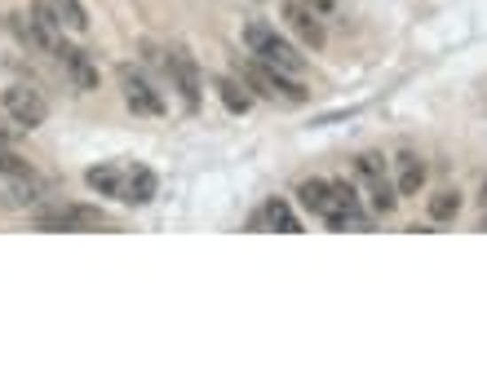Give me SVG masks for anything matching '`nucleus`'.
<instances>
[{
    "label": "nucleus",
    "instance_id": "nucleus-1",
    "mask_svg": "<svg viewBox=\"0 0 487 389\" xmlns=\"http://www.w3.org/2000/svg\"><path fill=\"white\" fill-rule=\"evenodd\" d=\"M235 71H240V80H244L257 97H271V102H284V106H302V102L310 97L297 80H288V71L266 66V62H257L253 53H248V58H235Z\"/></svg>",
    "mask_w": 487,
    "mask_h": 389
},
{
    "label": "nucleus",
    "instance_id": "nucleus-2",
    "mask_svg": "<svg viewBox=\"0 0 487 389\" xmlns=\"http://www.w3.org/2000/svg\"><path fill=\"white\" fill-rule=\"evenodd\" d=\"M244 44H248V53H253L257 62H266V66H279V71H288V75H302V71H306V58H302L271 22H248V27H244Z\"/></svg>",
    "mask_w": 487,
    "mask_h": 389
},
{
    "label": "nucleus",
    "instance_id": "nucleus-3",
    "mask_svg": "<svg viewBox=\"0 0 487 389\" xmlns=\"http://www.w3.org/2000/svg\"><path fill=\"white\" fill-rule=\"evenodd\" d=\"M0 106H4V115H9L18 128H40V124L49 120V102H44V93L31 89V84H9V89L0 93Z\"/></svg>",
    "mask_w": 487,
    "mask_h": 389
},
{
    "label": "nucleus",
    "instance_id": "nucleus-4",
    "mask_svg": "<svg viewBox=\"0 0 487 389\" xmlns=\"http://www.w3.org/2000/svg\"><path fill=\"white\" fill-rule=\"evenodd\" d=\"M169 80H173V89L182 93V106L195 115V111H200V89H204V75H200V62L191 58V49H186V44H173V49H169Z\"/></svg>",
    "mask_w": 487,
    "mask_h": 389
},
{
    "label": "nucleus",
    "instance_id": "nucleus-5",
    "mask_svg": "<svg viewBox=\"0 0 487 389\" xmlns=\"http://www.w3.org/2000/svg\"><path fill=\"white\" fill-rule=\"evenodd\" d=\"M102 226H106V213L89 204H62V208L35 213V230H102Z\"/></svg>",
    "mask_w": 487,
    "mask_h": 389
},
{
    "label": "nucleus",
    "instance_id": "nucleus-6",
    "mask_svg": "<svg viewBox=\"0 0 487 389\" xmlns=\"http://www.w3.org/2000/svg\"><path fill=\"white\" fill-rule=\"evenodd\" d=\"M115 75H120V93H124V102H129L133 115H164V97H160V89H155L137 66L124 62Z\"/></svg>",
    "mask_w": 487,
    "mask_h": 389
},
{
    "label": "nucleus",
    "instance_id": "nucleus-7",
    "mask_svg": "<svg viewBox=\"0 0 487 389\" xmlns=\"http://www.w3.org/2000/svg\"><path fill=\"white\" fill-rule=\"evenodd\" d=\"M53 58H58V66H62V75L80 89V93H93L98 89V62L80 49V44H67V40H58V49H53Z\"/></svg>",
    "mask_w": 487,
    "mask_h": 389
},
{
    "label": "nucleus",
    "instance_id": "nucleus-8",
    "mask_svg": "<svg viewBox=\"0 0 487 389\" xmlns=\"http://www.w3.org/2000/svg\"><path fill=\"white\" fill-rule=\"evenodd\" d=\"M279 13H284V22L293 27V35H297L306 49H324L328 31H324V22H319V9H310L306 0H284Z\"/></svg>",
    "mask_w": 487,
    "mask_h": 389
},
{
    "label": "nucleus",
    "instance_id": "nucleus-9",
    "mask_svg": "<svg viewBox=\"0 0 487 389\" xmlns=\"http://www.w3.org/2000/svg\"><path fill=\"white\" fill-rule=\"evenodd\" d=\"M395 191L399 195H421L426 191V159L421 155H412V151L395 155Z\"/></svg>",
    "mask_w": 487,
    "mask_h": 389
},
{
    "label": "nucleus",
    "instance_id": "nucleus-10",
    "mask_svg": "<svg viewBox=\"0 0 487 389\" xmlns=\"http://www.w3.org/2000/svg\"><path fill=\"white\" fill-rule=\"evenodd\" d=\"M155 191H160V177L151 173V168H129L124 173V195H120V204H129V208H142V204H151L155 199Z\"/></svg>",
    "mask_w": 487,
    "mask_h": 389
},
{
    "label": "nucleus",
    "instance_id": "nucleus-11",
    "mask_svg": "<svg viewBox=\"0 0 487 389\" xmlns=\"http://www.w3.org/2000/svg\"><path fill=\"white\" fill-rule=\"evenodd\" d=\"M297 204H302L306 213H315V217H328V213L337 208V199H333V182H324V177L302 182V186H297Z\"/></svg>",
    "mask_w": 487,
    "mask_h": 389
},
{
    "label": "nucleus",
    "instance_id": "nucleus-12",
    "mask_svg": "<svg viewBox=\"0 0 487 389\" xmlns=\"http://www.w3.org/2000/svg\"><path fill=\"white\" fill-rule=\"evenodd\" d=\"M124 173H129V168L102 164V168H89V173H84V182H89V191H98V195H111V199H120V195H124Z\"/></svg>",
    "mask_w": 487,
    "mask_h": 389
},
{
    "label": "nucleus",
    "instance_id": "nucleus-13",
    "mask_svg": "<svg viewBox=\"0 0 487 389\" xmlns=\"http://www.w3.org/2000/svg\"><path fill=\"white\" fill-rule=\"evenodd\" d=\"M266 222H271V226H279L284 235H297V230H302V222L293 217V208H288L284 199H271V204H266V208H262V213L253 217V230H262Z\"/></svg>",
    "mask_w": 487,
    "mask_h": 389
},
{
    "label": "nucleus",
    "instance_id": "nucleus-14",
    "mask_svg": "<svg viewBox=\"0 0 487 389\" xmlns=\"http://www.w3.org/2000/svg\"><path fill=\"white\" fill-rule=\"evenodd\" d=\"M217 93H222L226 111H235V115H244V111L253 106V93H248V84H244V80H235V75H222V80H217Z\"/></svg>",
    "mask_w": 487,
    "mask_h": 389
},
{
    "label": "nucleus",
    "instance_id": "nucleus-15",
    "mask_svg": "<svg viewBox=\"0 0 487 389\" xmlns=\"http://www.w3.org/2000/svg\"><path fill=\"white\" fill-rule=\"evenodd\" d=\"M430 222H457L461 217V191H439V195H430Z\"/></svg>",
    "mask_w": 487,
    "mask_h": 389
},
{
    "label": "nucleus",
    "instance_id": "nucleus-16",
    "mask_svg": "<svg viewBox=\"0 0 487 389\" xmlns=\"http://www.w3.org/2000/svg\"><path fill=\"white\" fill-rule=\"evenodd\" d=\"M53 9L62 13V27H67V31H75V35L89 31V13H84L80 0H53Z\"/></svg>",
    "mask_w": 487,
    "mask_h": 389
},
{
    "label": "nucleus",
    "instance_id": "nucleus-17",
    "mask_svg": "<svg viewBox=\"0 0 487 389\" xmlns=\"http://www.w3.org/2000/svg\"><path fill=\"white\" fill-rule=\"evenodd\" d=\"M0 177H4V182H18V177H35V168H31L13 146H0Z\"/></svg>",
    "mask_w": 487,
    "mask_h": 389
},
{
    "label": "nucleus",
    "instance_id": "nucleus-18",
    "mask_svg": "<svg viewBox=\"0 0 487 389\" xmlns=\"http://www.w3.org/2000/svg\"><path fill=\"white\" fill-rule=\"evenodd\" d=\"M368 195H373V208L386 217V213H395V204H399V191H395V182H368Z\"/></svg>",
    "mask_w": 487,
    "mask_h": 389
},
{
    "label": "nucleus",
    "instance_id": "nucleus-19",
    "mask_svg": "<svg viewBox=\"0 0 487 389\" xmlns=\"http://www.w3.org/2000/svg\"><path fill=\"white\" fill-rule=\"evenodd\" d=\"M31 18H35L49 35H62V13L53 9V0H31Z\"/></svg>",
    "mask_w": 487,
    "mask_h": 389
},
{
    "label": "nucleus",
    "instance_id": "nucleus-20",
    "mask_svg": "<svg viewBox=\"0 0 487 389\" xmlns=\"http://www.w3.org/2000/svg\"><path fill=\"white\" fill-rule=\"evenodd\" d=\"M355 173H359L364 182H381V177H386V159H381L377 151H364V155L355 159Z\"/></svg>",
    "mask_w": 487,
    "mask_h": 389
},
{
    "label": "nucleus",
    "instance_id": "nucleus-21",
    "mask_svg": "<svg viewBox=\"0 0 487 389\" xmlns=\"http://www.w3.org/2000/svg\"><path fill=\"white\" fill-rule=\"evenodd\" d=\"M13 137H18V124L9 115H0V146H13Z\"/></svg>",
    "mask_w": 487,
    "mask_h": 389
},
{
    "label": "nucleus",
    "instance_id": "nucleus-22",
    "mask_svg": "<svg viewBox=\"0 0 487 389\" xmlns=\"http://www.w3.org/2000/svg\"><path fill=\"white\" fill-rule=\"evenodd\" d=\"M306 4H310V9H319V13H333V4H337V0H306Z\"/></svg>",
    "mask_w": 487,
    "mask_h": 389
},
{
    "label": "nucleus",
    "instance_id": "nucleus-23",
    "mask_svg": "<svg viewBox=\"0 0 487 389\" xmlns=\"http://www.w3.org/2000/svg\"><path fill=\"white\" fill-rule=\"evenodd\" d=\"M479 199H483V208H487V182H483V191H479Z\"/></svg>",
    "mask_w": 487,
    "mask_h": 389
}]
</instances>
